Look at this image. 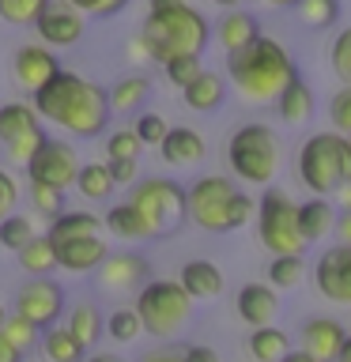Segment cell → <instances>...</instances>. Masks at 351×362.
I'll return each mask as SVG.
<instances>
[{"instance_id": "6da1fadb", "label": "cell", "mask_w": 351, "mask_h": 362, "mask_svg": "<svg viewBox=\"0 0 351 362\" xmlns=\"http://www.w3.org/2000/svg\"><path fill=\"white\" fill-rule=\"evenodd\" d=\"M30 106L38 113V121H50L57 129L79 136V140H95L106 132L110 121V98L106 87H98L95 79L79 76V72H57L45 87H38L30 95Z\"/></svg>"}, {"instance_id": "7a4b0ae2", "label": "cell", "mask_w": 351, "mask_h": 362, "mask_svg": "<svg viewBox=\"0 0 351 362\" xmlns=\"http://www.w3.org/2000/svg\"><path fill=\"white\" fill-rule=\"evenodd\" d=\"M226 79L246 102L265 106V102H276L287 90V83L299 79V68H294L291 53L283 49V42L260 34L246 49L226 53Z\"/></svg>"}, {"instance_id": "3957f363", "label": "cell", "mask_w": 351, "mask_h": 362, "mask_svg": "<svg viewBox=\"0 0 351 362\" xmlns=\"http://www.w3.org/2000/svg\"><path fill=\"white\" fill-rule=\"evenodd\" d=\"M253 211H257V200L223 174H204L185 189V219H192L208 234L242 230L253 219Z\"/></svg>"}, {"instance_id": "277c9868", "label": "cell", "mask_w": 351, "mask_h": 362, "mask_svg": "<svg viewBox=\"0 0 351 362\" xmlns=\"http://www.w3.org/2000/svg\"><path fill=\"white\" fill-rule=\"evenodd\" d=\"M140 42L155 64H166L174 57H200L212 42V27L197 8L178 4L166 11H147Z\"/></svg>"}, {"instance_id": "5b68a950", "label": "cell", "mask_w": 351, "mask_h": 362, "mask_svg": "<svg viewBox=\"0 0 351 362\" xmlns=\"http://www.w3.org/2000/svg\"><path fill=\"white\" fill-rule=\"evenodd\" d=\"M299 181L313 197H336L351 185V140L340 132H313L299 147Z\"/></svg>"}, {"instance_id": "8992f818", "label": "cell", "mask_w": 351, "mask_h": 362, "mask_svg": "<svg viewBox=\"0 0 351 362\" xmlns=\"http://www.w3.org/2000/svg\"><path fill=\"white\" fill-rule=\"evenodd\" d=\"M226 166L238 181H249V185H272L283 166V144L280 136L268 129V124H242V129L231 132L226 140Z\"/></svg>"}, {"instance_id": "52a82bcc", "label": "cell", "mask_w": 351, "mask_h": 362, "mask_svg": "<svg viewBox=\"0 0 351 362\" xmlns=\"http://www.w3.org/2000/svg\"><path fill=\"white\" fill-rule=\"evenodd\" d=\"M192 302L185 291H181L178 279H147L140 291H136V317H140L144 332L155 339H170L178 336L181 328L189 325L192 317Z\"/></svg>"}, {"instance_id": "ba28073f", "label": "cell", "mask_w": 351, "mask_h": 362, "mask_svg": "<svg viewBox=\"0 0 351 362\" xmlns=\"http://www.w3.org/2000/svg\"><path fill=\"white\" fill-rule=\"evenodd\" d=\"M294 211H299V204H294L283 189L276 185H265L257 200V238L260 245L268 249L272 257H302V234H299V219H294Z\"/></svg>"}, {"instance_id": "9c48e42d", "label": "cell", "mask_w": 351, "mask_h": 362, "mask_svg": "<svg viewBox=\"0 0 351 362\" xmlns=\"http://www.w3.org/2000/svg\"><path fill=\"white\" fill-rule=\"evenodd\" d=\"M140 219L147 223L151 238H163V234H174L181 223H185V189L170 177H144V181H132L129 185V197Z\"/></svg>"}, {"instance_id": "30bf717a", "label": "cell", "mask_w": 351, "mask_h": 362, "mask_svg": "<svg viewBox=\"0 0 351 362\" xmlns=\"http://www.w3.org/2000/svg\"><path fill=\"white\" fill-rule=\"evenodd\" d=\"M27 170V181H38V185H50V189H61L68 192L76 185V174H79V155L68 140H57V136H45L42 147L30 155V163L23 166Z\"/></svg>"}, {"instance_id": "8fae6325", "label": "cell", "mask_w": 351, "mask_h": 362, "mask_svg": "<svg viewBox=\"0 0 351 362\" xmlns=\"http://www.w3.org/2000/svg\"><path fill=\"white\" fill-rule=\"evenodd\" d=\"M64 291L61 283L50 276H30L23 287L16 291V313L23 321H30L34 328H50L64 317Z\"/></svg>"}, {"instance_id": "7c38bea8", "label": "cell", "mask_w": 351, "mask_h": 362, "mask_svg": "<svg viewBox=\"0 0 351 362\" xmlns=\"http://www.w3.org/2000/svg\"><path fill=\"white\" fill-rule=\"evenodd\" d=\"M313 283L321 298L336 305H351V245H328L321 249L313 264Z\"/></svg>"}, {"instance_id": "4fadbf2b", "label": "cell", "mask_w": 351, "mask_h": 362, "mask_svg": "<svg viewBox=\"0 0 351 362\" xmlns=\"http://www.w3.org/2000/svg\"><path fill=\"white\" fill-rule=\"evenodd\" d=\"M34 30H38L42 45H50V49H64V45H76L79 38H84L87 19L79 16L76 8H68L64 0H50V8L38 16Z\"/></svg>"}, {"instance_id": "5bb4252c", "label": "cell", "mask_w": 351, "mask_h": 362, "mask_svg": "<svg viewBox=\"0 0 351 362\" xmlns=\"http://www.w3.org/2000/svg\"><path fill=\"white\" fill-rule=\"evenodd\" d=\"M11 72H16V83L34 95V90L45 87L57 72H61V61H57V53L50 49V45L34 42V45H19L16 49V57H11Z\"/></svg>"}, {"instance_id": "9a60e30c", "label": "cell", "mask_w": 351, "mask_h": 362, "mask_svg": "<svg viewBox=\"0 0 351 362\" xmlns=\"http://www.w3.org/2000/svg\"><path fill=\"white\" fill-rule=\"evenodd\" d=\"M50 242H53V253H57V268H64V272H95L102 260H106V253H110V245H106L102 234L50 238Z\"/></svg>"}, {"instance_id": "2e32d148", "label": "cell", "mask_w": 351, "mask_h": 362, "mask_svg": "<svg viewBox=\"0 0 351 362\" xmlns=\"http://www.w3.org/2000/svg\"><path fill=\"white\" fill-rule=\"evenodd\" d=\"M234 313L242 317L249 328H265L276 321L280 313V291H272L268 283H246L234 298Z\"/></svg>"}, {"instance_id": "e0dca14e", "label": "cell", "mask_w": 351, "mask_h": 362, "mask_svg": "<svg viewBox=\"0 0 351 362\" xmlns=\"http://www.w3.org/2000/svg\"><path fill=\"white\" fill-rule=\"evenodd\" d=\"M344 339H347V328L333 321V317H310L302 325V351H310L317 362H336Z\"/></svg>"}, {"instance_id": "ac0fdd59", "label": "cell", "mask_w": 351, "mask_h": 362, "mask_svg": "<svg viewBox=\"0 0 351 362\" xmlns=\"http://www.w3.org/2000/svg\"><path fill=\"white\" fill-rule=\"evenodd\" d=\"M98 272V283L110 291H132L136 283L147 279L151 264L140 257V253H106V260L95 268Z\"/></svg>"}, {"instance_id": "d6986e66", "label": "cell", "mask_w": 351, "mask_h": 362, "mask_svg": "<svg viewBox=\"0 0 351 362\" xmlns=\"http://www.w3.org/2000/svg\"><path fill=\"white\" fill-rule=\"evenodd\" d=\"M159 155H163L166 166H197L208 155V144H204V136L197 129L178 124V129H166L163 144H159Z\"/></svg>"}, {"instance_id": "ffe728a7", "label": "cell", "mask_w": 351, "mask_h": 362, "mask_svg": "<svg viewBox=\"0 0 351 362\" xmlns=\"http://www.w3.org/2000/svg\"><path fill=\"white\" fill-rule=\"evenodd\" d=\"M178 283L192 302H208V298H219L223 294V272L215 260H185Z\"/></svg>"}, {"instance_id": "44dd1931", "label": "cell", "mask_w": 351, "mask_h": 362, "mask_svg": "<svg viewBox=\"0 0 351 362\" xmlns=\"http://www.w3.org/2000/svg\"><path fill=\"white\" fill-rule=\"evenodd\" d=\"M294 219H299V234L302 242H321L336 230V211H333V200L328 197H310L299 204V211H294Z\"/></svg>"}, {"instance_id": "7402d4cb", "label": "cell", "mask_w": 351, "mask_h": 362, "mask_svg": "<svg viewBox=\"0 0 351 362\" xmlns=\"http://www.w3.org/2000/svg\"><path fill=\"white\" fill-rule=\"evenodd\" d=\"M215 38H219V45L226 53H238V49H246L253 38H260V23L249 16V11H242V8H226V16L215 23Z\"/></svg>"}, {"instance_id": "603a6c76", "label": "cell", "mask_w": 351, "mask_h": 362, "mask_svg": "<svg viewBox=\"0 0 351 362\" xmlns=\"http://www.w3.org/2000/svg\"><path fill=\"white\" fill-rule=\"evenodd\" d=\"M181 98H185L189 110L212 113V110H219L223 98H226V79H223L219 72H208V68H200V76L192 79L189 87H181Z\"/></svg>"}, {"instance_id": "cb8c5ba5", "label": "cell", "mask_w": 351, "mask_h": 362, "mask_svg": "<svg viewBox=\"0 0 351 362\" xmlns=\"http://www.w3.org/2000/svg\"><path fill=\"white\" fill-rule=\"evenodd\" d=\"M102 230L113 234V238H121V242H147V238H151L147 223L140 219V211H136L129 200L113 204V208L102 215Z\"/></svg>"}, {"instance_id": "d4e9b609", "label": "cell", "mask_w": 351, "mask_h": 362, "mask_svg": "<svg viewBox=\"0 0 351 362\" xmlns=\"http://www.w3.org/2000/svg\"><path fill=\"white\" fill-rule=\"evenodd\" d=\"M106 98H110V110H117V113H136L147 98H151V79L140 76V72H136V76H121L117 83L106 90Z\"/></svg>"}, {"instance_id": "484cf974", "label": "cell", "mask_w": 351, "mask_h": 362, "mask_svg": "<svg viewBox=\"0 0 351 362\" xmlns=\"http://www.w3.org/2000/svg\"><path fill=\"white\" fill-rule=\"evenodd\" d=\"M64 328L76 336L79 347L91 351V347H95V339L102 336V313L91 302H76L72 310H64Z\"/></svg>"}, {"instance_id": "4316f807", "label": "cell", "mask_w": 351, "mask_h": 362, "mask_svg": "<svg viewBox=\"0 0 351 362\" xmlns=\"http://www.w3.org/2000/svg\"><path fill=\"white\" fill-rule=\"evenodd\" d=\"M313 90L302 83V76L294 79V83H287V90L276 98V110H280V121H287V124H302V121H310L313 117Z\"/></svg>"}, {"instance_id": "83f0119b", "label": "cell", "mask_w": 351, "mask_h": 362, "mask_svg": "<svg viewBox=\"0 0 351 362\" xmlns=\"http://www.w3.org/2000/svg\"><path fill=\"white\" fill-rule=\"evenodd\" d=\"M38 344H42V355L50 362H84L87 358V351L76 344V336L68 332L64 325H50L38 336Z\"/></svg>"}, {"instance_id": "f1b7e54d", "label": "cell", "mask_w": 351, "mask_h": 362, "mask_svg": "<svg viewBox=\"0 0 351 362\" xmlns=\"http://www.w3.org/2000/svg\"><path fill=\"white\" fill-rule=\"evenodd\" d=\"M246 347H249V355H253L257 362H280L291 351V339H287L283 328L265 325V328H253V332H249Z\"/></svg>"}, {"instance_id": "f546056e", "label": "cell", "mask_w": 351, "mask_h": 362, "mask_svg": "<svg viewBox=\"0 0 351 362\" xmlns=\"http://www.w3.org/2000/svg\"><path fill=\"white\" fill-rule=\"evenodd\" d=\"M38 113H34L30 102H4L0 106V144H11L16 136L38 129Z\"/></svg>"}, {"instance_id": "4dcf8cb0", "label": "cell", "mask_w": 351, "mask_h": 362, "mask_svg": "<svg viewBox=\"0 0 351 362\" xmlns=\"http://www.w3.org/2000/svg\"><path fill=\"white\" fill-rule=\"evenodd\" d=\"M72 189L84 200H106L117 185H113L106 163H79V174H76V185Z\"/></svg>"}, {"instance_id": "1f68e13d", "label": "cell", "mask_w": 351, "mask_h": 362, "mask_svg": "<svg viewBox=\"0 0 351 362\" xmlns=\"http://www.w3.org/2000/svg\"><path fill=\"white\" fill-rule=\"evenodd\" d=\"M16 260H19V268L23 272H30V276H50V272L57 268V253H53V242L45 234H38V238H30L27 245L16 253Z\"/></svg>"}, {"instance_id": "d6a6232c", "label": "cell", "mask_w": 351, "mask_h": 362, "mask_svg": "<svg viewBox=\"0 0 351 362\" xmlns=\"http://www.w3.org/2000/svg\"><path fill=\"white\" fill-rule=\"evenodd\" d=\"M50 238H79V234H102V215L95 211H61L50 219Z\"/></svg>"}, {"instance_id": "836d02e7", "label": "cell", "mask_w": 351, "mask_h": 362, "mask_svg": "<svg viewBox=\"0 0 351 362\" xmlns=\"http://www.w3.org/2000/svg\"><path fill=\"white\" fill-rule=\"evenodd\" d=\"M30 238H38V226H34L30 215L11 211L8 219H0V245H4L8 253H19V249L27 245Z\"/></svg>"}, {"instance_id": "e575fe53", "label": "cell", "mask_w": 351, "mask_h": 362, "mask_svg": "<svg viewBox=\"0 0 351 362\" xmlns=\"http://www.w3.org/2000/svg\"><path fill=\"white\" fill-rule=\"evenodd\" d=\"M302 276H306L302 257H272V260H268V287H272V291H291V287H299Z\"/></svg>"}, {"instance_id": "d590c367", "label": "cell", "mask_w": 351, "mask_h": 362, "mask_svg": "<svg viewBox=\"0 0 351 362\" xmlns=\"http://www.w3.org/2000/svg\"><path fill=\"white\" fill-rule=\"evenodd\" d=\"M45 8L50 0H0V19L8 27H34Z\"/></svg>"}, {"instance_id": "8d00e7d4", "label": "cell", "mask_w": 351, "mask_h": 362, "mask_svg": "<svg viewBox=\"0 0 351 362\" xmlns=\"http://www.w3.org/2000/svg\"><path fill=\"white\" fill-rule=\"evenodd\" d=\"M106 336L113 344H132L136 336H144V325H140V317H136L132 305H121V310H113L106 317Z\"/></svg>"}, {"instance_id": "74e56055", "label": "cell", "mask_w": 351, "mask_h": 362, "mask_svg": "<svg viewBox=\"0 0 351 362\" xmlns=\"http://www.w3.org/2000/svg\"><path fill=\"white\" fill-rule=\"evenodd\" d=\"M299 19L313 30H325L340 19V0H299Z\"/></svg>"}, {"instance_id": "f35d334b", "label": "cell", "mask_w": 351, "mask_h": 362, "mask_svg": "<svg viewBox=\"0 0 351 362\" xmlns=\"http://www.w3.org/2000/svg\"><path fill=\"white\" fill-rule=\"evenodd\" d=\"M0 336H4L11 347H19L23 355H27V351H30L34 344H38L42 328H34L30 321H23L19 313H8V321H4V328H0Z\"/></svg>"}, {"instance_id": "ab89813d", "label": "cell", "mask_w": 351, "mask_h": 362, "mask_svg": "<svg viewBox=\"0 0 351 362\" xmlns=\"http://www.w3.org/2000/svg\"><path fill=\"white\" fill-rule=\"evenodd\" d=\"M27 192H30L34 211L45 215V219H57V215L64 211V192H61V189H50V185H38V181H30Z\"/></svg>"}, {"instance_id": "60d3db41", "label": "cell", "mask_w": 351, "mask_h": 362, "mask_svg": "<svg viewBox=\"0 0 351 362\" xmlns=\"http://www.w3.org/2000/svg\"><path fill=\"white\" fill-rule=\"evenodd\" d=\"M42 140H45V129L38 124V129H30V132H23V136H16L11 144H4V155L11 158L16 166H27L30 163V155L42 147Z\"/></svg>"}, {"instance_id": "b9f144b4", "label": "cell", "mask_w": 351, "mask_h": 362, "mask_svg": "<svg viewBox=\"0 0 351 362\" xmlns=\"http://www.w3.org/2000/svg\"><path fill=\"white\" fill-rule=\"evenodd\" d=\"M166 117H159V113H140L132 124V132H136V140H140L144 147H159L163 144V136H166Z\"/></svg>"}, {"instance_id": "7bdbcfd3", "label": "cell", "mask_w": 351, "mask_h": 362, "mask_svg": "<svg viewBox=\"0 0 351 362\" xmlns=\"http://www.w3.org/2000/svg\"><path fill=\"white\" fill-rule=\"evenodd\" d=\"M140 140H136L132 129H117L106 136V163L110 158H140Z\"/></svg>"}, {"instance_id": "ee69618b", "label": "cell", "mask_w": 351, "mask_h": 362, "mask_svg": "<svg viewBox=\"0 0 351 362\" xmlns=\"http://www.w3.org/2000/svg\"><path fill=\"white\" fill-rule=\"evenodd\" d=\"M64 4L76 8L84 19H110V16L129 8V0H64Z\"/></svg>"}, {"instance_id": "f6af8a7d", "label": "cell", "mask_w": 351, "mask_h": 362, "mask_svg": "<svg viewBox=\"0 0 351 362\" xmlns=\"http://www.w3.org/2000/svg\"><path fill=\"white\" fill-rule=\"evenodd\" d=\"M328 121H333V132L351 140V87L333 95V102H328Z\"/></svg>"}, {"instance_id": "bcb514c9", "label": "cell", "mask_w": 351, "mask_h": 362, "mask_svg": "<svg viewBox=\"0 0 351 362\" xmlns=\"http://www.w3.org/2000/svg\"><path fill=\"white\" fill-rule=\"evenodd\" d=\"M163 68H166V79L181 90V87H189L192 79L200 76L204 64H200V57H174V61H166Z\"/></svg>"}, {"instance_id": "7dc6e473", "label": "cell", "mask_w": 351, "mask_h": 362, "mask_svg": "<svg viewBox=\"0 0 351 362\" xmlns=\"http://www.w3.org/2000/svg\"><path fill=\"white\" fill-rule=\"evenodd\" d=\"M328 57H333V72L344 79V87H351V27L336 34L333 53H328Z\"/></svg>"}, {"instance_id": "c3c4849f", "label": "cell", "mask_w": 351, "mask_h": 362, "mask_svg": "<svg viewBox=\"0 0 351 362\" xmlns=\"http://www.w3.org/2000/svg\"><path fill=\"white\" fill-rule=\"evenodd\" d=\"M106 170H110L113 185H125V189H129L132 181H136V174H140V158H110Z\"/></svg>"}, {"instance_id": "681fc988", "label": "cell", "mask_w": 351, "mask_h": 362, "mask_svg": "<svg viewBox=\"0 0 351 362\" xmlns=\"http://www.w3.org/2000/svg\"><path fill=\"white\" fill-rule=\"evenodd\" d=\"M16 204H19V185H16V177L0 166V219H8V215L16 211Z\"/></svg>"}, {"instance_id": "f907efd6", "label": "cell", "mask_w": 351, "mask_h": 362, "mask_svg": "<svg viewBox=\"0 0 351 362\" xmlns=\"http://www.w3.org/2000/svg\"><path fill=\"white\" fill-rule=\"evenodd\" d=\"M181 362H223V358L208 344H189V347H181Z\"/></svg>"}, {"instance_id": "816d5d0a", "label": "cell", "mask_w": 351, "mask_h": 362, "mask_svg": "<svg viewBox=\"0 0 351 362\" xmlns=\"http://www.w3.org/2000/svg\"><path fill=\"white\" fill-rule=\"evenodd\" d=\"M140 362H181V351H174V347H155V351H147Z\"/></svg>"}, {"instance_id": "f5cc1de1", "label": "cell", "mask_w": 351, "mask_h": 362, "mask_svg": "<svg viewBox=\"0 0 351 362\" xmlns=\"http://www.w3.org/2000/svg\"><path fill=\"white\" fill-rule=\"evenodd\" d=\"M336 234H340V245H351V211L336 215Z\"/></svg>"}, {"instance_id": "db71d44e", "label": "cell", "mask_w": 351, "mask_h": 362, "mask_svg": "<svg viewBox=\"0 0 351 362\" xmlns=\"http://www.w3.org/2000/svg\"><path fill=\"white\" fill-rule=\"evenodd\" d=\"M0 362H23V351H19V347H11L4 336H0Z\"/></svg>"}, {"instance_id": "11a10c76", "label": "cell", "mask_w": 351, "mask_h": 362, "mask_svg": "<svg viewBox=\"0 0 351 362\" xmlns=\"http://www.w3.org/2000/svg\"><path fill=\"white\" fill-rule=\"evenodd\" d=\"M280 362H317V358L310 355V351H302V347H299V351H294V347H291V351H287V355H283Z\"/></svg>"}, {"instance_id": "9f6ffc18", "label": "cell", "mask_w": 351, "mask_h": 362, "mask_svg": "<svg viewBox=\"0 0 351 362\" xmlns=\"http://www.w3.org/2000/svg\"><path fill=\"white\" fill-rule=\"evenodd\" d=\"M129 53H132V61H151V57H147V49H144V42H140V38H132V42H129Z\"/></svg>"}, {"instance_id": "6f0895ef", "label": "cell", "mask_w": 351, "mask_h": 362, "mask_svg": "<svg viewBox=\"0 0 351 362\" xmlns=\"http://www.w3.org/2000/svg\"><path fill=\"white\" fill-rule=\"evenodd\" d=\"M185 0H147V11H166V8H178Z\"/></svg>"}, {"instance_id": "680465c9", "label": "cell", "mask_w": 351, "mask_h": 362, "mask_svg": "<svg viewBox=\"0 0 351 362\" xmlns=\"http://www.w3.org/2000/svg\"><path fill=\"white\" fill-rule=\"evenodd\" d=\"M336 200H340V211H351V185H344L336 192Z\"/></svg>"}, {"instance_id": "91938a15", "label": "cell", "mask_w": 351, "mask_h": 362, "mask_svg": "<svg viewBox=\"0 0 351 362\" xmlns=\"http://www.w3.org/2000/svg\"><path fill=\"white\" fill-rule=\"evenodd\" d=\"M336 362H351V332H347V339H344V347H340Z\"/></svg>"}, {"instance_id": "94428289", "label": "cell", "mask_w": 351, "mask_h": 362, "mask_svg": "<svg viewBox=\"0 0 351 362\" xmlns=\"http://www.w3.org/2000/svg\"><path fill=\"white\" fill-rule=\"evenodd\" d=\"M84 362H125L121 355H87Z\"/></svg>"}, {"instance_id": "6125c7cd", "label": "cell", "mask_w": 351, "mask_h": 362, "mask_svg": "<svg viewBox=\"0 0 351 362\" xmlns=\"http://www.w3.org/2000/svg\"><path fill=\"white\" fill-rule=\"evenodd\" d=\"M265 4H268V8H294L299 0H265Z\"/></svg>"}, {"instance_id": "be15d7a7", "label": "cell", "mask_w": 351, "mask_h": 362, "mask_svg": "<svg viewBox=\"0 0 351 362\" xmlns=\"http://www.w3.org/2000/svg\"><path fill=\"white\" fill-rule=\"evenodd\" d=\"M212 4H219V8H238L242 0H212Z\"/></svg>"}, {"instance_id": "e7e4bbea", "label": "cell", "mask_w": 351, "mask_h": 362, "mask_svg": "<svg viewBox=\"0 0 351 362\" xmlns=\"http://www.w3.org/2000/svg\"><path fill=\"white\" fill-rule=\"evenodd\" d=\"M4 321H8V310H4V305H0V328H4Z\"/></svg>"}]
</instances>
